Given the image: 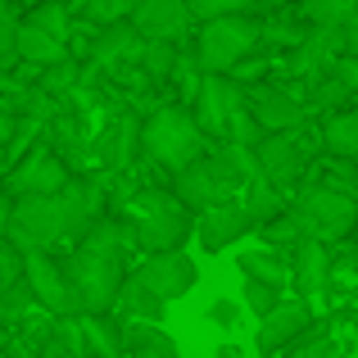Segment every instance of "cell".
Returning a JSON list of instances; mask_svg holds the SVG:
<instances>
[{"label":"cell","instance_id":"6da1fadb","mask_svg":"<svg viewBox=\"0 0 358 358\" xmlns=\"http://www.w3.org/2000/svg\"><path fill=\"white\" fill-rule=\"evenodd\" d=\"M122 218H127L131 236H136V250H145V254L182 250L186 236L195 231V213L164 186L131 191L127 204H122Z\"/></svg>","mask_w":358,"mask_h":358},{"label":"cell","instance_id":"7a4b0ae2","mask_svg":"<svg viewBox=\"0 0 358 358\" xmlns=\"http://www.w3.org/2000/svg\"><path fill=\"white\" fill-rule=\"evenodd\" d=\"M136 145L150 155V164H159L164 173H182L186 164H195V159L209 150V136L200 131V122L191 118V109L186 105H155L145 114L136 131Z\"/></svg>","mask_w":358,"mask_h":358},{"label":"cell","instance_id":"3957f363","mask_svg":"<svg viewBox=\"0 0 358 358\" xmlns=\"http://www.w3.org/2000/svg\"><path fill=\"white\" fill-rule=\"evenodd\" d=\"M191 36H195L191 59L200 64V73H231L250 50H259L263 18L259 14H218V18H204Z\"/></svg>","mask_w":358,"mask_h":358},{"label":"cell","instance_id":"277c9868","mask_svg":"<svg viewBox=\"0 0 358 358\" xmlns=\"http://www.w3.org/2000/svg\"><path fill=\"white\" fill-rule=\"evenodd\" d=\"M290 213L299 222V236H313L322 245H336L358 231V195L331 191V186H317V182H299Z\"/></svg>","mask_w":358,"mask_h":358},{"label":"cell","instance_id":"5b68a950","mask_svg":"<svg viewBox=\"0 0 358 358\" xmlns=\"http://www.w3.org/2000/svg\"><path fill=\"white\" fill-rule=\"evenodd\" d=\"M5 241L14 245L18 254H27V250H55V245L69 241V231H64L59 191H55V195H14Z\"/></svg>","mask_w":358,"mask_h":358},{"label":"cell","instance_id":"8992f818","mask_svg":"<svg viewBox=\"0 0 358 358\" xmlns=\"http://www.w3.org/2000/svg\"><path fill=\"white\" fill-rule=\"evenodd\" d=\"M23 281L45 317H78L82 313L78 290H73L69 272H64V259H55V250H27L23 254Z\"/></svg>","mask_w":358,"mask_h":358},{"label":"cell","instance_id":"52a82bcc","mask_svg":"<svg viewBox=\"0 0 358 358\" xmlns=\"http://www.w3.org/2000/svg\"><path fill=\"white\" fill-rule=\"evenodd\" d=\"M304 127H308V122H304ZM304 127L268 131V136L254 145V164H259V177H263L268 186H277V191H290V186H299V177H304L308 159H313Z\"/></svg>","mask_w":358,"mask_h":358},{"label":"cell","instance_id":"ba28073f","mask_svg":"<svg viewBox=\"0 0 358 358\" xmlns=\"http://www.w3.org/2000/svg\"><path fill=\"white\" fill-rule=\"evenodd\" d=\"M245 105V87L231 82L227 73H200V87L191 96V118L200 122V131L209 141H222V127H227V114Z\"/></svg>","mask_w":358,"mask_h":358},{"label":"cell","instance_id":"9c48e42d","mask_svg":"<svg viewBox=\"0 0 358 358\" xmlns=\"http://www.w3.org/2000/svg\"><path fill=\"white\" fill-rule=\"evenodd\" d=\"M127 23L136 27L141 41L182 45V41H191V32H195V18H191V9H186L182 0H131Z\"/></svg>","mask_w":358,"mask_h":358},{"label":"cell","instance_id":"30bf717a","mask_svg":"<svg viewBox=\"0 0 358 358\" xmlns=\"http://www.w3.org/2000/svg\"><path fill=\"white\" fill-rule=\"evenodd\" d=\"M245 109L254 114V122L263 131H290V127H304L308 122L304 100L290 87H281V82H250L245 87Z\"/></svg>","mask_w":358,"mask_h":358},{"label":"cell","instance_id":"8fae6325","mask_svg":"<svg viewBox=\"0 0 358 358\" xmlns=\"http://www.w3.org/2000/svg\"><path fill=\"white\" fill-rule=\"evenodd\" d=\"M131 277H136L150 295L173 304V299H182V295L195 290V277H200V272H195V263L186 259L182 250H164V254H145V263H136Z\"/></svg>","mask_w":358,"mask_h":358},{"label":"cell","instance_id":"7c38bea8","mask_svg":"<svg viewBox=\"0 0 358 358\" xmlns=\"http://www.w3.org/2000/svg\"><path fill=\"white\" fill-rule=\"evenodd\" d=\"M69 177L73 173H69V164L55 155V145H32V155L18 159L0 186H5L9 195H55Z\"/></svg>","mask_w":358,"mask_h":358},{"label":"cell","instance_id":"4fadbf2b","mask_svg":"<svg viewBox=\"0 0 358 358\" xmlns=\"http://www.w3.org/2000/svg\"><path fill=\"white\" fill-rule=\"evenodd\" d=\"M317 317H313V304L308 299H299V295H281V304L272 308V313H263L259 317V336H254V350H259L263 358H277L281 350H286L295 336H304L308 327H313Z\"/></svg>","mask_w":358,"mask_h":358},{"label":"cell","instance_id":"5bb4252c","mask_svg":"<svg viewBox=\"0 0 358 358\" xmlns=\"http://www.w3.org/2000/svg\"><path fill=\"white\" fill-rule=\"evenodd\" d=\"M331 245L313 241V236H299L295 245H290V286L299 290V299H308L313 304L317 295H327L331 290Z\"/></svg>","mask_w":358,"mask_h":358},{"label":"cell","instance_id":"9a60e30c","mask_svg":"<svg viewBox=\"0 0 358 358\" xmlns=\"http://www.w3.org/2000/svg\"><path fill=\"white\" fill-rule=\"evenodd\" d=\"M245 231H254V222L245 218L241 200H227V204H209V209L195 213V236L209 254L227 250V245H236Z\"/></svg>","mask_w":358,"mask_h":358},{"label":"cell","instance_id":"2e32d148","mask_svg":"<svg viewBox=\"0 0 358 358\" xmlns=\"http://www.w3.org/2000/svg\"><path fill=\"white\" fill-rule=\"evenodd\" d=\"M136 55H141L136 27H131L127 18H118V23H105L96 36H91V45L82 50V59H87L91 69H114V64H136Z\"/></svg>","mask_w":358,"mask_h":358},{"label":"cell","instance_id":"e0dca14e","mask_svg":"<svg viewBox=\"0 0 358 358\" xmlns=\"http://www.w3.org/2000/svg\"><path fill=\"white\" fill-rule=\"evenodd\" d=\"M164 308H168L164 299L150 295L131 272L122 277V290H118V299H114V317H118V322H164Z\"/></svg>","mask_w":358,"mask_h":358},{"label":"cell","instance_id":"ac0fdd59","mask_svg":"<svg viewBox=\"0 0 358 358\" xmlns=\"http://www.w3.org/2000/svg\"><path fill=\"white\" fill-rule=\"evenodd\" d=\"M82 350L100 358H122V322L114 313H78Z\"/></svg>","mask_w":358,"mask_h":358},{"label":"cell","instance_id":"d6986e66","mask_svg":"<svg viewBox=\"0 0 358 358\" xmlns=\"http://www.w3.org/2000/svg\"><path fill=\"white\" fill-rule=\"evenodd\" d=\"M14 55H18V64H32V69H50V64L69 59V45L55 41V36H45V32H36L32 23H23V18H18Z\"/></svg>","mask_w":358,"mask_h":358},{"label":"cell","instance_id":"ffe728a7","mask_svg":"<svg viewBox=\"0 0 358 358\" xmlns=\"http://www.w3.org/2000/svg\"><path fill=\"white\" fill-rule=\"evenodd\" d=\"M317 136H322V150L331 159H354L358 155V109H336V114L322 118V127H317Z\"/></svg>","mask_w":358,"mask_h":358},{"label":"cell","instance_id":"44dd1931","mask_svg":"<svg viewBox=\"0 0 358 358\" xmlns=\"http://www.w3.org/2000/svg\"><path fill=\"white\" fill-rule=\"evenodd\" d=\"M241 200V209H245V218L254 222V227H263V222H272V218H281V213L290 209V200H286V191H277V186H268L259 177V182H250L245 191L236 195Z\"/></svg>","mask_w":358,"mask_h":358},{"label":"cell","instance_id":"7402d4cb","mask_svg":"<svg viewBox=\"0 0 358 358\" xmlns=\"http://www.w3.org/2000/svg\"><path fill=\"white\" fill-rule=\"evenodd\" d=\"M136 131H141V122L136 114H118V122L100 136V164L105 168H127V159H131V150H136Z\"/></svg>","mask_w":358,"mask_h":358},{"label":"cell","instance_id":"603a6c76","mask_svg":"<svg viewBox=\"0 0 358 358\" xmlns=\"http://www.w3.org/2000/svg\"><path fill=\"white\" fill-rule=\"evenodd\" d=\"M241 272L250 281H268V286H277V290L290 286V259L281 250H250V254H241Z\"/></svg>","mask_w":358,"mask_h":358},{"label":"cell","instance_id":"cb8c5ba5","mask_svg":"<svg viewBox=\"0 0 358 358\" xmlns=\"http://www.w3.org/2000/svg\"><path fill=\"white\" fill-rule=\"evenodd\" d=\"M23 23H32L36 32L55 36V41H64V45L73 41V14H69L64 0H36V5L23 14Z\"/></svg>","mask_w":358,"mask_h":358},{"label":"cell","instance_id":"d4e9b609","mask_svg":"<svg viewBox=\"0 0 358 358\" xmlns=\"http://www.w3.org/2000/svg\"><path fill=\"white\" fill-rule=\"evenodd\" d=\"M177 50H182V45H173V41H141L136 69L150 78V87H164L168 82V73H173V64H177Z\"/></svg>","mask_w":358,"mask_h":358},{"label":"cell","instance_id":"484cf974","mask_svg":"<svg viewBox=\"0 0 358 358\" xmlns=\"http://www.w3.org/2000/svg\"><path fill=\"white\" fill-rule=\"evenodd\" d=\"M32 313H36V299H32V290H27L23 277H18L14 286L0 290V322H5L9 331H14V327H23Z\"/></svg>","mask_w":358,"mask_h":358},{"label":"cell","instance_id":"4316f807","mask_svg":"<svg viewBox=\"0 0 358 358\" xmlns=\"http://www.w3.org/2000/svg\"><path fill=\"white\" fill-rule=\"evenodd\" d=\"M182 5L191 9L195 23L218 18V14H259V18H268V0H182Z\"/></svg>","mask_w":358,"mask_h":358},{"label":"cell","instance_id":"83f0119b","mask_svg":"<svg viewBox=\"0 0 358 358\" xmlns=\"http://www.w3.org/2000/svg\"><path fill=\"white\" fill-rule=\"evenodd\" d=\"M64 5H69L73 18H82V23H91V27L127 18V0H64Z\"/></svg>","mask_w":358,"mask_h":358},{"label":"cell","instance_id":"f1b7e54d","mask_svg":"<svg viewBox=\"0 0 358 358\" xmlns=\"http://www.w3.org/2000/svg\"><path fill=\"white\" fill-rule=\"evenodd\" d=\"M358 0H299V18L308 27H341Z\"/></svg>","mask_w":358,"mask_h":358},{"label":"cell","instance_id":"f546056e","mask_svg":"<svg viewBox=\"0 0 358 358\" xmlns=\"http://www.w3.org/2000/svg\"><path fill=\"white\" fill-rule=\"evenodd\" d=\"M78 82H82V59H59V64H50V69L41 73V78H36V87L45 91V96H69V91H78Z\"/></svg>","mask_w":358,"mask_h":358},{"label":"cell","instance_id":"4dcf8cb0","mask_svg":"<svg viewBox=\"0 0 358 358\" xmlns=\"http://www.w3.org/2000/svg\"><path fill=\"white\" fill-rule=\"evenodd\" d=\"M304 109H308V114H336V109H350V91H345L336 78H322L313 91H308Z\"/></svg>","mask_w":358,"mask_h":358},{"label":"cell","instance_id":"1f68e13d","mask_svg":"<svg viewBox=\"0 0 358 358\" xmlns=\"http://www.w3.org/2000/svg\"><path fill=\"white\" fill-rule=\"evenodd\" d=\"M41 350L87 354V350H82V327H78V317H50V331L41 336Z\"/></svg>","mask_w":358,"mask_h":358},{"label":"cell","instance_id":"d6a6232c","mask_svg":"<svg viewBox=\"0 0 358 358\" xmlns=\"http://www.w3.org/2000/svg\"><path fill=\"white\" fill-rule=\"evenodd\" d=\"M263 136H268V131H263L259 127V122H254V114H250V109H231V114H227V127H222V141H231V145H245V150H254V145H259V141Z\"/></svg>","mask_w":358,"mask_h":358},{"label":"cell","instance_id":"836d02e7","mask_svg":"<svg viewBox=\"0 0 358 358\" xmlns=\"http://www.w3.org/2000/svg\"><path fill=\"white\" fill-rule=\"evenodd\" d=\"M277 304H281V290H277V286H268V281H250V277H245V308H250L254 317L272 313Z\"/></svg>","mask_w":358,"mask_h":358},{"label":"cell","instance_id":"e575fe53","mask_svg":"<svg viewBox=\"0 0 358 358\" xmlns=\"http://www.w3.org/2000/svg\"><path fill=\"white\" fill-rule=\"evenodd\" d=\"M14 32H18V14H14V5L9 9H0V73H9L18 64V55H14Z\"/></svg>","mask_w":358,"mask_h":358},{"label":"cell","instance_id":"d590c367","mask_svg":"<svg viewBox=\"0 0 358 358\" xmlns=\"http://www.w3.org/2000/svg\"><path fill=\"white\" fill-rule=\"evenodd\" d=\"M18 277H23V254H18L9 241H0V290L14 286Z\"/></svg>","mask_w":358,"mask_h":358},{"label":"cell","instance_id":"8d00e7d4","mask_svg":"<svg viewBox=\"0 0 358 358\" xmlns=\"http://www.w3.org/2000/svg\"><path fill=\"white\" fill-rule=\"evenodd\" d=\"M327 78H336L345 91H350V100H354V91H358V59H354V55H341V59L331 64V73H327Z\"/></svg>","mask_w":358,"mask_h":358},{"label":"cell","instance_id":"74e56055","mask_svg":"<svg viewBox=\"0 0 358 358\" xmlns=\"http://www.w3.org/2000/svg\"><path fill=\"white\" fill-rule=\"evenodd\" d=\"M209 322L213 327H236L241 322V304L236 299H213L209 304Z\"/></svg>","mask_w":358,"mask_h":358},{"label":"cell","instance_id":"f35d334b","mask_svg":"<svg viewBox=\"0 0 358 358\" xmlns=\"http://www.w3.org/2000/svg\"><path fill=\"white\" fill-rule=\"evenodd\" d=\"M341 36H345V55H354V59H358V5L350 9V18L341 23Z\"/></svg>","mask_w":358,"mask_h":358},{"label":"cell","instance_id":"ab89813d","mask_svg":"<svg viewBox=\"0 0 358 358\" xmlns=\"http://www.w3.org/2000/svg\"><path fill=\"white\" fill-rule=\"evenodd\" d=\"M9 204H14V195L0 186V241H5V227H9Z\"/></svg>","mask_w":358,"mask_h":358},{"label":"cell","instance_id":"60d3db41","mask_svg":"<svg viewBox=\"0 0 358 358\" xmlns=\"http://www.w3.org/2000/svg\"><path fill=\"white\" fill-rule=\"evenodd\" d=\"M213 358H245V350H241V345H218V354H213Z\"/></svg>","mask_w":358,"mask_h":358},{"label":"cell","instance_id":"b9f144b4","mask_svg":"<svg viewBox=\"0 0 358 358\" xmlns=\"http://www.w3.org/2000/svg\"><path fill=\"white\" fill-rule=\"evenodd\" d=\"M322 358H350V350H341L336 341H327V350H322Z\"/></svg>","mask_w":358,"mask_h":358},{"label":"cell","instance_id":"7bdbcfd3","mask_svg":"<svg viewBox=\"0 0 358 358\" xmlns=\"http://www.w3.org/2000/svg\"><path fill=\"white\" fill-rule=\"evenodd\" d=\"M341 322L345 327H358V308H341Z\"/></svg>","mask_w":358,"mask_h":358},{"label":"cell","instance_id":"ee69618b","mask_svg":"<svg viewBox=\"0 0 358 358\" xmlns=\"http://www.w3.org/2000/svg\"><path fill=\"white\" fill-rule=\"evenodd\" d=\"M41 358H87V354H64V350H41Z\"/></svg>","mask_w":358,"mask_h":358},{"label":"cell","instance_id":"f6af8a7d","mask_svg":"<svg viewBox=\"0 0 358 358\" xmlns=\"http://www.w3.org/2000/svg\"><path fill=\"white\" fill-rule=\"evenodd\" d=\"M9 336H14V331H9V327H5V322H0V354H5V345H9Z\"/></svg>","mask_w":358,"mask_h":358},{"label":"cell","instance_id":"bcb514c9","mask_svg":"<svg viewBox=\"0 0 358 358\" xmlns=\"http://www.w3.org/2000/svg\"><path fill=\"white\" fill-rule=\"evenodd\" d=\"M9 5H14V0H0V9H9Z\"/></svg>","mask_w":358,"mask_h":358},{"label":"cell","instance_id":"7dc6e473","mask_svg":"<svg viewBox=\"0 0 358 358\" xmlns=\"http://www.w3.org/2000/svg\"><path fill=\"white\" fill-rule=\"evenodd\" d=\"M350 105H354V109H358V91H354V100H350Z\"/></svg>","mask_w":358,"mask_h":358},{"label":"cell","instance_id":"c3c4849f","mask_svg":"<svg viewBox=\"0 0 358 358\" xmlns=\"http://www.w3.org/2000/svg\"><path fill=\"white\" fill-rule=\"evenodd\" d=\"M354 177H358V155H354Z\"/></svg>","mask_w":358,"mask_h":358},{"label":"cell","instance_id":"681fc988","mask_svg":"<svg viewBox=\"0 0 358 358\" xmlns=\"http://www.w3.org/2000/svg\"><path fill=\"white\" fill-rule=\"evenodd\" d=\"M87 358H100V354H87Z\"/></svg>","mask_w":358,"mask_h":358},{"label":"cell","instance_id":"f907efd6","mask_svg":"<svg viewBox=\"0 0 358 358\" xmlns=\"http://www.w3.org/2000/svg\"><path fill=\"white\" fill-rule=\"evenodd\" d=\"M127 9H131V0H127Z\"/></svg>","mask_w":358,"mask_h":358}]
</instances>
